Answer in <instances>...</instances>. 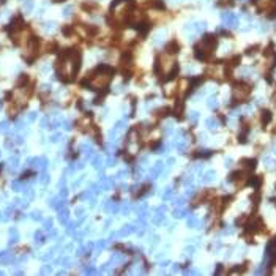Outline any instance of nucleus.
I'll return each instance as SVG.
<instances>
[{"label": "nucleus", "mask_w": 276, "mask_h": 276, "mask_svg": "<svg viewBox=\"0 0 276 276\" xmlns=\"http://www.w3.org/2000/svg\"><path fill=\"white\" fill-rule=\"evenodd\" d=\"M112 73H114V69L110 66L99 65L85 76V79L82 81V85H87V87H90V89L96 90V92L103 90L109 85L110 79H112Z\"/></svg>", "instance_id": "nucleus-1"}, {"label": "nucleus", "mask_w": 276, "mask_h": 276, "mask_svg": "<svg viewBox=\"0 0 276 276\" xmlns=\"http://www.w3.org/2000/svg\"><path fill=\"white\" fill-rule=\"evenodd\" d=\"M218 46V39L215 35H207L200 39L199 44H196L194 47V55L199 60H207L210 55L213 54V51L216 49Z\"/></svg>", "instance_id": "nucleus-2"}, {"label": "nucleus", "mask_w": 276, "mask_h": 276, "mask_svg": "<svg viewBox=\"0 0 276 276\" xmlns=\"http://www.w3.org/2000/svg\"><path fill=\"white\" fill-rule=\"evenodd\" d=\"M251 93V85L246 84L244 81H238L234 84V90H232V101L235 103H241L244 101Z\"/></svg>", "instance_id": "nucleus-3"}, {"label": "nucleus", "mask_w": 276, "mask_h": 276, "mask_svg": "<svg viewBox=\"0 0 276 276\" xmlns=\"http://www.w3.org/2000/svg\"><path fill=\"white\" fill-rule=\"evenodd\" d=\"M185 30H186V32H191L193 35L204 33V30H205V22H191V24H186Z\"/></svg>", "instance_id": "nucleus-4"}, {"label": "nucleus", "mask_w": 276, "mask_h": 276, "mask_svg": "<svg viewBox=\"0 0 276 276\" xmlns=\"http://www.w3.org/2000/svg\"><path fill=\"white\" fill-rule=\"evenodd\" d=\"M221 18H223V22L229 27H237L238 25V19H237V16L232 14V13H223Z\"/></svg>", "instance_id": "nucleus-5"}, {"label": "nucleus", "mask_w": 276, "mask_h": 276, "mask_svg": "<svg viewBox=\"0 0 276 276\" xmlns=\"http://www.w3.org/2000/svg\"><path fill=\"white\" fill-rule=\"evenodd\" d=\"M133 232H136V229H134L133 224H128V226H123L122 231H118L117 234H112V237H128Z\"/></svg>", "instance_id": "nucleus-6"}, {"label": "nucleus", "mask_w": 276, "mask_h": 276, "mask_svg": "<svg viewBox=\"0 0 276 276\" xmlns=\"http://www.w3.org/2000/svg\"><path fill=\"white\" fill-rule=\"evenodd\" d=\"M271 117H273V114H271V110H268V109H264L262 112H260V123H262L264 128L271 122Z\"/></svg>", "instance_id": "nucleus-7"}, {"label": "nucleus", "mask_w": 276, "mask_h": 276, "mask_svg": "<svg viewBox=\"0 0 276 276\" xmlns=\"http://www.w3.org/2000/svg\"><path fill=\"white\" fill-rule=\"evenodd\" d=\"M163 170H164V164H163V161H158V163L153 166V169L150 170V177H152V178L160 177L161 173H163Z\"/></svg>", "instance_id": "nucleus-8"}, {"label": "nucleus", "mask_w": 276, "mask_h": 276, "mask_svg": "<svg viewBox=\"0 0 276 276\" xmlns=\"http://www.w3.org/2000/svg\"><path fill=\"white\" fill-rule=\"evenodd\" d=\"M240 166L243 169H246V170H254L256 160H252V158H243V160L240 161Z\"/></svg>", "instance_id": "nucleus-9"}, {"label": "nucleus", "mask_w": 276, "mask_h": 276, "mask_svg": "<svg viewBox=\"0 0 276 276\" xmlns=\"http://www.w3.org/2000/svg\"><path fill=\"white\" fill-rule=\"evenodd\" d=\"M180 51V44L178 41H175V39H172V41H169L167 44H166V52L167 54H177Z\"/></svg>", "instance_id": "nucleus-10"}, {"label": "nucleus", "mask_w": 276, "mask_h": 276, "mask_svg": "<svg viewBox=\"0 0 276 276\" xmlns=\"http://www.w3.org/2000/svg\"><path fill=\"white\" fill-rule=\"evenodd\" d=\"M215 178H216V172L215 170H208V172H205L202 175V183H210V181H213Z\"/></svg>", "instance_id": "nucleus-11"}, {"label": "nucleus", "mask_w": 276, "mask_h": 276, "mask_svg": "<svg viewBox=\"0 0 276 276\" xmlns=\"http://www.w3.org/2000/svg\"><path fill=\"white\" fill-rule=\"evenodd\" d=\"M164 38H166V30L158 32V33L153 35V44H161L164 41Z\"/></svg>", "instance_id": "nucleus-12"}, {"label": "nucleus", "mask_w": 276, "mask_h": 276, "mask_svg": "<svg viewBox=\"0 0 276 276\" xmlns=\"http://www.w3.org/2000/svg\"><path fill=\"white\" fill-rule=\"evenodd\" d=\"M205 123H207V128H208V130H211V131H215V130L218 128V120H216L215 117L207 118V122H205Z\"/></svg>", "instance_id": "nucleus-13"}, {"label": "nucleus", "mask_w": 276, "mask_h": 276, "mask_svg": "<svg viewBox=\"0 0 276 276\" xmlns=\"http://www.w3.org/2000/svg\"><path fill=\"white\" fill-rule=\"evenodd\" d=\"M104 210H106V211H112V213H115V211L118 210V205H117L114 200H109V202L104 205Z\"/></svg>", "instance_id": "nucleus-14"}, {"label": "nucleus", "mask_w": 276, "mask_h": 276, "mask_svg": "<svg viewBox=\"0 0 276 276\" xmlns=\"http://www.w3.org/2000/svg\"><path fill=\"white\" fill-rule=\"evenodd\" d=\"M188 226L191 227V229H196V227L200 226V221L197 219L196 216H189V218H188Z\"/></svg>", "instance_id": "nucleus-15"}, {"label": "nucleus", "mask_w": 276, "mask_h": 276, "mask_svg": "<svg viewBox=\"0 0 276 276\" xmlns=\"http://www.w3.org/2000/svg\"><path fill=\"white\" fill-rule=\"evenodd\" d=\"M248 183H249L251 186H254V188H259L260 185H262V177H260V175H259V177H252V178L248 181Z\"/></svg>", "instance_id": "nucleus-16"}, {"label": "nucleus", "mask_w": 276, "mask_h": 276, "mask_svg": "<svg viewBox=\"0 0 276 276\" xmlns=\"http://www.w3.org/2000/svg\"><path fill=\"white\" fill-rule=\"evenodd\" d=\"M207 106H208L210 109H216V107H218V98H216V96H210L208 101H207Z\"/></svg>", "instance_id": "nucleus-17"}, {"label": "nucleus", "mask_w": 276, "mask_h": 276, "mask_svg": "<svg viewBox=\"0 0 276 276\" xmlns=\"http://www.w3.org/2000/svg\"><path fill=\"white\" fill-rule=\"evenodd\" d=\"M181 115H183V103H177V106H175V117L177 118H181Z\"/></svg>", "instance_id": "nucleus-18"}, {"label": "nucleus", "mask_w": 276, "mask_h": 276, "mask_svg": "<svg viewBox=\"0 0 276 276\" xmlns=\"http://www.w3.org/2000/svg\"><path fill=\"white\" fill-rule=\"evenodd\" d=\"M213 155V152L211 150H200V152H197V158H208V156H211Z\"/></svg>", "instance_id": "nucleus-19"}, {"label": "nucleus", "mask_w": 276, "mask_h": 276, "mask_svg": "<svg viewBox=\"0 0 276 276\" xmlns=\"http://www.w3.org/2000/svg\"><path fill=\"white\" fill-rule=\"evenodd\" d=\"M264 163H265V167H268V169H273L274 166H276V163L271 160L270 156H267V158H264Z\"/></svg>", "instance_id": "nucleus-20"}, {"label": "nucleus", "mask_w": 276, "mask_h": 276, "mask_svg": "<svg viewBox=\"0 0 276 276\" xmlns=\"http://www.w3.org/2000/svg\"><path fill=\"white\" fill-rule=\"evenodd\" d=\"M101 186L104 188V189H109V188H112V186H114V181H112V180H109V178H103Z\"/></svg>", "instance_id": "nucleus-21"}, {"label": "nucleus", "mask_w": 276, "mask_h": 276, "mask_svg": "<svg viewBox=\"0 0 276 276\" xmlns=\"http://www.w3.org/2000/svg\"><path fill=\"white\" fill-rule=\"evenodd\" d=\"M197 120H199V112L193 110V112L189 114V122H191L193 125H196V123H197Z\"/></svg>", "instance_id": "nucleus-22"}, {"label": "nucleus", "mask_w": 276, "mask_h": 276, "mask_svg": "<svg viewBox=\"0 0 276 276\" xmlns=\"http://www.w3.org/2000/svg\"><path fill=\"white\" fill-rule=\"evenodd\" d=\"M172 194H173V191H172V188H167V189H164V194H163V199H164V200H169V199H172Z\"/></svg>", "instance_id": "nucleus-23"}, {"label": "nucleus", "mask_w": 276, "mask_h": 276, "mask_svg": "<svg viewBox=\"0 0 276 276\" xmlns=\"http://www.w3.org/2000/svg\"><path fill=\"white\" fill-rule=\"evenodd\" d=\"M126 125V118H123V120H120V122H117L115 123V126H114V130H117L118 133H120L122 130H123V126Z\"/></svg>", "instance_id": "nucleus-24"}, {"label": "nucleus", "mask_w": 276, "mask_h": 276, "mask_svg": "<svg viewBox=\"0 0 276 276\" xmlns=\"http://www.w3.org/2000/svg\"><path fill=\"white\" fill-rule=\"evenodd\" d=\"M62 32H63V35H66V36H69L71 33H73V27L71 25H65L62 29Z\"/></svg>", "instance_id": "nucleus-25"}, {"label": "nucleus", "mask_w": 276, "mask_h": 276, "mask_svg": "<svg viewBox=\"0 0 276 276\" xmlns=\"http://www.w3.org/2000/svg\"><path fill=\"white\" fill-rule=\"evenodd\" d=\"M175 218H183V216H186V210H183V208H178V210H175Z\"/></svg>", "instance_id": "nucleus-26"}, {"label": "nucleus", "mask_w": 276, "mask_h": 276, "mask_svg": "<svg viewBox=\"0 0 276 276\" xmlns=\"http://www.w3.org/2000/svg\"><path fill=\"white\" fill-rule=\"evenodd\" d=\"M256 51H259V46H257V44L248 47V49H246V54H248V55H252V54H256Z\"/></svg>", "instance_id": "nucleus-27"}, {"label": "nucleus", "mask_w": 276, "mask_h": 276, "mask_svg": "<svg viewBox=\"0 0 276 276\" xmlns=\"http://www.w3.org/2000/svg\"><path fill=\"white\" fill-rule=\"evenodd\" d=\"M172 131H173V125H172V123L164 125V133H166V134H170Z\"/></svg>", "instance_id": "nucleus-28"}, {"label": "nucleus", "mask_w": 276, "mask_h": 276, "mask_svg": "<svg viewBox=\"0 0 276 276\" xmlns=\"http://www.w3.org/2000/svg\"><path fill=\"white\" fill-rule=\"evenodd\" d=\"M125 177H128V170H120L117 173V178H120V180H123Z\"/></svg>", "instance_id": "nucleus-29"}, {"label": "nucleus", "mask_w": 276, "mask_h": 276, "mask_svg": "<svg viewBox=\"0 0 276 276\" xmlns=\"http://www.w3.org/2000/svg\"><path fill=\"white\" fill-rule=\"evenodd\" d=\"M271 51H273V43H270V44H268V47L265 49V52H264V54H265L267 57H268V55H271V54H273Z\"/></svg>", "instance_id": "nucleus-30"}, {"label": "nucleus", "mask_w": 276, "mask_h": 276, "mask_svg": "<svg viewBox=\"0 0 276 276\" xmlns=\"http://www.w3.org/2000/svg\"><path fill=\"white\" fill-rule=\"evenodd\" d=\"M158 114H160V117H167V114H169V109L163 107L161 110H158Z\"/></svg>", "instance_id": "nucleus-31"}, {"label": "nucleus", "mask_w": 276, "mask_h": 276, "mask_svg": "<svg viewBox=\"0 0 276 276\" xmlns=\"http://www.w3.org/2000/svg\"><path fill=\"white\" fill-rule=\"evenodd\" d=\"M185 252H186V256H193L194 248H193V246H186V248H185Z\"/></svg>", "instance_id": "nucleus-32"}, {"label": "nucleus", "mask_w": 276, "mask_h": 276, "mask_svg": "<svg viewBox=\"0 0 276 276\" xmlns=\"http://www.w3.org/2000/svg\"><path fill=\"white\" fill-rule=\"evenodd\" d=\"M173 202H175L177 207H181V205H183V197H178V199H175Z\"/></svg>", "instance_id": "nucleus-33"}, {"label": "nucleus", "mask_w": 276, "mask_h": 276, "mask_svg": "<svg viewBox=\"0 0 276 276\" xmlns=\"http://www.w3.org/2000/svg\"><path fill=\"white\" fill-rule=\"evenodd\" d=\"M107 164H109V166H114V164H115V158H110V160L107 161Z\"/></svg>", "instance_id": "nucleus-34"}, {"label": "nucleus", "mask_w": 276, "mask_h": 276, "mask_svg": "<svg viewBox=\"0 0 276 276\" xmlns=\"http://www.w3.org/2000/svg\"><path fill=\"white\" fill-rule=\"evenodd\" d=\"M30 8H32V2H30V0H29V3H25V10L29 11V10H30Z\"/></svg>", "instance_id": "nucleus-35"}, {"label": "nucleus", "mask_w": 276, "mask_h": 276, "mask_svg": "<svg viewBox=\"0 0 276 276\" xmlns=\"http://www.w3.org/2000/svg\"><path fill=\"white\" fill-rule=\"evenodd\" d=\"M63 13H66L65 16H69V13H71V6H68V8H66V10H65V11H63Z\"/></svg>", "instance_id": "nucleus-36"}, {"label": "nucleus", "mask_w": 276, "mask_h": 276, "mask_svg": "<svg viewBox=\"0 0 276 276\" xmlns=\"http://www.w3.org/2000/svg\"><path fill=\"white\" fill-rule=\"evenodd\" d=\"M216 273L219 274V273H223V265H218V270H216Z\"/></svg>", "instance_id": "nucleus-37"}, {"label": "nucleus", "mask_w": 276, "mask_h": 276, "mask_svg": "<svg viewBox=\"0 0 276 276\" xmlns=\"http://www.w3.org/2000/svg\"><path fill=\"white\" fill-rule=\"evenodd\" d=\"M274 153H276V145H274Z\"/></svg>", "instance_id": "nucleus-38"}]
</instances>
